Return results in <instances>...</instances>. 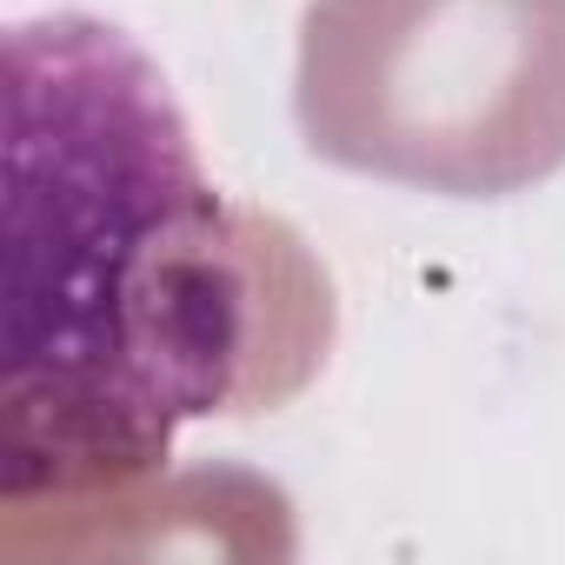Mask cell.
<instances>
[{"label": "cell", "instance_id": "6da1fadb", "mask_svg": "<svg viewBox=\"0 0 565 565\" xmlns=\"http://www.w3.org/2000/svg\"><path fill=\"white\" fill-rule=\"evenodd\" d=\"M0 167V499L167 466L253 340L246 246L167 74L114 21H14Z\"/></svg>", "mask_w": 565, "mask_h": 565}]
</instances>
